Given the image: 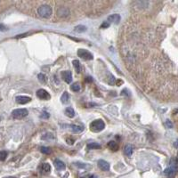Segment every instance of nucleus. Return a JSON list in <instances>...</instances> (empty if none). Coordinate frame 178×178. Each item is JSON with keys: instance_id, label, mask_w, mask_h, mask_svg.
<instances>
[{"instance_id": "obj_1", "label": "nucleus", "mask_w": 178, "mask_h": 178, "mask_svg": "<svg viewBox=\"0 0 178 178\" xmlns=\"http://www.w3.org/2000/svg\"><path fill=\"white\" fill-rule=\"evenodd\" d=\"M89 128L94 133H99L105 128V124L101 119H96L89 125Z\"/></svg>"}, {"instance_id": "obj_2", "label": "nucleus", "mask_w": 178, "mask_h": 178, "mask_svg": "<svg viewBox=\"0 0 178 178\" xmlns=\"http://www.w3.org/2000/svg\"><path fill=\"white\" fill-rule=\"evenodd\" d=\"M38 13L39 16L42 18H49L51 15H52L53 10L51 6H49L47 5H44V6H41L40 7H38Z\"/></svg>"}, {"instance_id": "obj_3", "label": "nucleus", "mask_w": 178, "mask_h": 178, "mask_svg": "<svg viewBox=\"0 0 178 178\" xmlns=\"http://www.w3.org/2000/svg\"><path fill=\"white\" fill-rule=\"evenodd\" d=\"M28 111L26 109H16L14 111H13L12 112V116L13 118H16V119H21V118H23L25 117L28 116Z\"/></svg>"}, {"instance_id": "obj_4", "label": "nucleus", "mask_w": 178, "mask_h": 178, "mask_svg": "<svg viewBox=\"0 0 178 178\" xmlns=\"http://www.w3.org/2000/svg\"><path fill=\"white\" fill-rule=\"evenodd\" d=\"M78 55H79V57H80L86 61H90V60L94 59V55L89 52V51H87L86 49H79L78 50Z\"/></svg>"}, {"instance_id": "obj_5", "label": "nucleus", "mask_w": 178, "mask_h": 178, "mask_svg": "<svg viewBox=\"0 0 178 178\" xmlns=\"http://www.w3.org/2000/svg\"><path fill=\"white\" fill-rule=\"evenodd\" d=\"M37 96L40 99V100H44V101H46V100H49L51 98L49 93L47 91H45V89H39L37 91Z\"/></svg>"}, {"instance_id": "obj_6", "label": "nucleus", "mask_w": 178, "mask_h": 178, "mask_svg": "<svg viewBox=\"0 0 178 178\" xmlns=\"http://www.w3.org/2000/svg\"><path fill=\"white\" fill-rule=\"evenodd\" d=\"M62 78L67 84H70L72 81V74L69 70L62 71Z\"/></svg>"}, {"instance_id": "obj_7", "label": "nucleus", "mask_w": 178, "mask_h": 178, "mask_svg": "<svg viewBox=\"0 0 178 178\" xmlns=\"http://www.w3.org/2000/svg\"><path fill=\"white\" fill-rule=\"evenodd\" d=\"M30 101H31V98L29 96L19 95L16 97V103L19 104H29Z\"/></svg>"}, {"instance_id": "obj_8", "label": "nucleus", "mask_w": 178, "mask_h": 178, "mask_svg": "<svg viewBox=\"0 0 178 178\" xmlns=\"http://www.w3.org/2000/svg\"><path fill=\"white\" fill-rule=\"evenodd\" d=\"M98 167H100L101 170H103V171H108L110 169V164L104 160H98Z\"/></svg>"}, {"instance_id": "obj_9", "label": "nucleus", "mask_w": 178, "mask_h": 178, "mask_svg": "<svg viewBox=\"0 0 178 178\" xmlns=\"http://www.w3.org/2000/svg\"><path fill=\"white\" fill-rule=\"evenodd\" d=\"M120 21V15L118 13H114L111 14L108 17V22H111L114 24H118Z\"/></svg>"}, {"instance_id": "obj_10", "label": "nucleus", "mask_w": 178, "mask_h": 178, "mask_svg": "<svg viewBox=\"0 0 178 178\" xmlns=\"http://www.w3.org/2000/svg\"><path fill=\"white\" fill-rule=\"evenodd\" d=\"M176 171H177L176 167H175V166H171L170 167L165 169L164 174H165L166 175H167V176H173V175L176 173Z\"/></svg>"}, {"instance_id": "obj_11", "label": "nucleus", "mask_w": 178, "mask_h": 178, "mask_svg": "<svg viewBox=\"0 0 178 178\" xmlns=\"http://www.w3.org/2000/svg\"><path fill=\"white\" fill-rule=\"evenodd\" d=\"M55 167L56 169L59 170V171L65 170V168H66L65 164H64L62 160H55Z\"/></svg>"}, {"instance_id": "obj_12", "label": "nucleus", "mask_w": 178, "mask_h": 178, "mask_svg": "<svg viewBox=\"0 0 178 178\" xmlns=\"http://www.w3.org/2000/svg\"><path fill=\"white\" fill-rule=\"evenodd\" d=\"M57 13L61 17H67L69 14V10L67 7H61V8H59Z\"/></svg>"}, {"instance_id": "obj_13", "label": "nucleus", "mask_w": 178, "mask_h": 178, "mask_svg": "<svg viewBox=\"0 0 178 178\" xmlns=\"http://www.w3.org/2000/svg\"><path fill=\"white\" fill-rule=\"evenodd\" d=\"M69 128H70V129H71V131H72L73 133H80V132H82L83 129H84L82 126H77V125H70Z\"/></svg>"}, {"instance_id": "obj_14", "label": "nucleus", "mask_w": 178, "mask_h": 178, "mask_svg": "<svg viewBox=\"0 0 178 178\" xmlns=\"http://www.w3.org/2000/svg\"><path fill=\"white\" fill-rule=\"evenodd\" d=\"M41 170L43 174H49L51 171V166L48 163H43L41 166Z\"/></svg>"}, {"instance_id": "obj_15", "label": "nucleus", "mask_w": 178, "mask_h": 178, "mask_svg": "<svg viewBox=\"0 0 178 178\" xmlns=\"http://www.w3.org/2000/svg\"><path fill=\"white\" fill-rule=\"evenodd\" d=\"M72 63H73V66H74L75 69H76V72H77V73H80L82 68H81V64H80L79 61H78V60H74V61L72 62Z\"/></svg>"}, {"instance_id": "obj_16", "label": "nucleus", "mask_w": 178, "mask_h": 178, "mask_svg": "<svg viewBox=\"0 0 178 178\" xmlns=\"http://www.w3.org/2000/svg\"><path fill=\"white\" fill-rule=\"evenodd\" d=\"M65 114H66L67 117H69V118H72L75 117V111H74V110H73L71 107L66 108V110H65Z\"/></svg>"}, {"instance_id": "obj_17", "label": "nucleus", "mask_w": 178, "mask_h": 178, "mask_svg": "<svg viewBox=\"0 0 178 178\" xmlns=\"http://www.w3.org/2000/svg\"><path fill=\"white\" fill-rule=\"evenodd\" d=\"M61 101H62V103L63 104H67L69 101V94L67 92L63 93V94L61 97Z\"/></svg>"}, {"instance_id": "obj_18", "label": "nucleus", "mask_w": 178, "mask_h": 178, "mask_svg": "<svg viewBox=\"0 0 178 178\" xmlns=\"http://www.w3.org/2000/svg\"><path fill=\"white\" fill-rule=\"evenodd\" d=\"M86 30H87V27L84 26V25H78V26H76L74 29V31L77 33H83Z\"/></svg>"}, {"instance_id": "obj_19", "label": "nucleus", "mask_w": 178, "mask_h": 178, "mask_svg": "<svg viewBox=\"0 0 178 178\" xmlns=\"http://www.w3.org/2000/svg\"><path fill=\"white\" fill-rule=\"evenodd\" d=\"M108 147H109L111 150H114V151H116V150H118V143H117L116 142H114V141H110V142L108 143Z\"/></svg>"}, {"instance_id": "obj_20", "label": "nucleus", "mask_w": 178, "mask_h": 178, "mask_svg": "<svg viewBox=\"0 0 178 178\" xmlns=\"http://www.w3.org/2000/svg\"><path fill=\"white\" fill-rule=\"evenodd\" d=\"M125 153H126V156L131 157L132 154H133V147L131 145H126L125 147Z\"/></svg>"}, {"instance_id": "obj_21", "label": "nucleus", "mask_w": 178, "mask_h": 178, "mask_svg": "<svg viewBox=\"0 0 178 178\" xmlns=\"http://www.w3.org/2000/svg\"><path fill=\"white\" fill-rule=\"evenodd\" d=\"M70 89L73 92H79L80 91V85L79 83H74L70 86Z\"/></svg>"}, {"instance_id": "obj_22", "label": "nucleus", "mask_w": 178, "mask_h": 178, "mask_svg": "<svg viewBox=\"0 0 178 178\" xmlns=\"http://www.w3.org/2000/svg\"><path fill=\"white\" fill-rule=\"evenodd\" d=\"M101 145L97 143H91L87 145V149L88 150H93V149H100Z\"/></svg>"}, {"instance_id": "obj_23", "label": "nucleus", "mask_w": 178, "mask_h": 178, "mask_svg": "<svg viewBox=\"0 0 178 178\" xmlns=\"http://www.w3.org/2000/svg\"><path fill=\"white\" fill-rule=\"evenodd\" d=\"M40 151L42 152V153H44V154H50L51 152H52V150H51L49 147L43 146V147L40 148Z\"/></svg>"}, {"instance_id": "obj_24", "label": "nucleus", "mask_w": 178, "mask_h": 178, "mask_svg": "<svg viewBox=\"0 0 178 178\" xmlns=\"http://www.w3.org/2000/svg\"><path fill=\"white\" fill-rule=\"evenodd\" d=\"M7 157V152L6 151H0V160H5Z\"/></svg>"}, {"instance_id": "obj_25", "label": "nucleus", "mask_w": 178, "mask_h": 178, "mask_svg": "<svg viewBox=\"0 0 178 178\" xmlns=\"http://www.w3.org/2000/svg\"><path fill=\"white\" fill-rule=\"evenodd\" d=\"M38 78L39 81H41V82H43V83H45V75H44V74H42V73L38 74Z\"/></svg>"}, {"instance_id": "obj_26", "label": "nucleus", "mask_w": 178, "mask_h": 178, "mask_svg": "<svg viewBox=\"0 0 178 178\" xmlns=\"http://www.w3.org/2000/svg\"><path fill=\"white\" fill-rule=\"evenodd\" d=\"M109 26H110V23L108 21H104L103 24L101 25V29H104V28L105 29V28H108Z\"/></svg>"}, {"instance_id": "obj_27", "label": "nucleus", "mask_w": 178, "mask_h": 178, "mask_svg": "<svg viewBox=\"0 0 178 178\" xmlns=\"http://www.w3.org/2000/svg\"><path fill=\"white\" fill-rule=\"evenodd\" d=\"M42 118H49V114L47 113V112H45V111H44L42 114H41V116H40Z\"/></svg>"}, {"instance_id": "obj_28", "label": "nucleus", "mask_w": 178, "mask_h": 178, "mask_svg": "<svg viewBox=\"0 0 178 178\" xmlns=\"http://www.w3.org/2000/svg\"><path fill=\"white\" fill-rule=\"evenodd\" d=\"M166 124H167V126H168V128H173V124H172V122H171L169 119H167Z\"/></svg>"}, {"instance_id": "obj_29", "label": "nucleus", "mask_w": 178, "mask_h": 178, "mask_svg": "<svg viewBox=\"0 0 178 178\" xmlns=\"http://www.w3.org/2000/svg\"><path fill=\"white\" fill-rule=\"evenodd\" d=\"M66 141H67V143H68V144L69 143L70 145L73 144V143H74V140H71V139H67Z\"/></svg>"}, {"instance_id": "obj_30", "label": "nucleus", "mask_w": 178, "mask_h": 178, "mask_svg": "<svg viewBox=\"0 0 178 178\" xmlns=\"http://www.w3.org/2000/svg\"><path fill=\"white\" fill-rule=\"evenodd\" d=\"M86 80H87V82H92V81H93V79H92L91 77H87Z\"/></svg>"}, {"instance_id": "obj_31", "label": "nucleus", "mask_w": 178, "mask_h": 178, "mask_svg": "<svg viewBox=\"0 0 178 178\" xmlns=\"http://www.w3.org/2000/svg\"><path fill=\"white\" fill-rule=\"evenodd\" d=\"M0 30H5V26L3 24H0Z\"/></svg>"}, {"instance_id": "obj_32", "label": "nucleus", "mask_w": 178, "mask_h": 178, "mask_svg": "<svg viewBox=\"0 0 178 178\" xmlns=\"http://www.w3.org/2000/svg\"><path fill=\"white\" fill-rule=\"evenodd\" d=\"M174 147L178 148V140H177V141H176V142L174 143Z\"/></svg>"}, {"instance_id": "obj_33", "label": "nucleus", "mask_w": 178, "mask_h": 178, "mask_svg": "<svg viewBox=\"0 0 178 178\" xmlns=\"http://www.w3.org/2000/svg\"><path fill=\"white\" fill-rule=\"evenodd\" d=\"M87 178H97V177H96V176H95V175H94V174H92V175H89V176H88V177H87Z\"/></svg>"}, {"instance_id": "obj_34", "label": "nucleus", "mask_w": 178, "mask_h": 178, "mask_svg": "<svg viewBox=\"0 0 178 178\" xmlns=\"http://www.w3.org/2000/svg\"><path fill=\"white\" fill-rule=\"evenodd\" d=\"M4 178H14V177H12V176H9V177H4Z\"/></svg>"}, {"instance_id": "obj_35", "label": "nucleus", "mask_w": 178, "mask_h": 178, "mask_svg": "<svg viewBox=\"0 0 178 178\" xmlns=\"http://www.w3.org/2000/svg\"><path fill=\"white\" fill-rule=\"evenodd\" d=\"M81 178H87V177H81Z\"/></svg>"}]
</instances>
